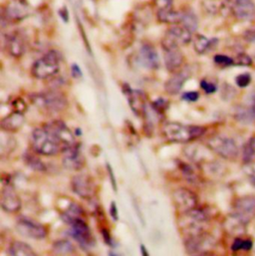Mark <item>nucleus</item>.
<instances>
[{"instance_id": "f257e3e1", "label": "nucleus", "mask_w": 255, "mask_h": 256, "mask_svg": "<svg viewBox=\"0 0 255 256\" xmlns=\"http://www.w3.org/2000/svg\"><path fill=\"white\" fill-rule=\"evenodd\" d=\"M164 138L174 144H188L204 134L206 128L186 125L178 122H168L162 128Z\"/></svg>"}, {"instance_id": "f03ea898", "label": "nucleus", "mask_w": 255, "mask_h": 256, "mask_svg": "<svg viewBox=\"0 0 255 256\" xmlns=\"http://www.w3.org/2000/svg\"><path fill=\"white\" fill-rule=\"evenodd\" d=\"M31 144L35 152L45 156H56L63 150V146L59 140L45 125L32 132Z\"/></svg>"}, {"instance_id": "7ed1b4c3", "label": "nucleus", "mask_w": 255, "mask_h": 256, "mask_svg": "<svg viewBox=\"0 0 255 256\" xmlns=\"http://www.w3.org/2000/svg\"><path fill=\"white\" fill-rule=\"evenodd\" d=\"M60 70V56L51 50L36 60L31 68V74L34 78L39 80L49 79L55 76Z\"/></svg>"}, {"instance_id": "20e7f679", "label": "nucleus", "mask_w": 255, "mask_h": 256, "mask_svg": "<svg viewBox=\"0 0 255 256\" xmlns=\"http://www.w3.org/2000/svg\"><path fill=\"white\" fill-rule=\"evenodd\" d=\"M33 103L48 113H60L68 105L67 98L59 91H48L32 96Z\"/></svg>"}, {"instance_id": "39448f33", "label": "nucleus", "mask_w": 255, "mask_h": 256, "mask_svg": "<svg viewBox=\"0 0 255 256\" xmlns=\"http://www.w3.org/2000/svg\"><path fill=\"white\" fill-rule=\"evenodd\" d=\"M206 146L220 156V158L228 160H234L238 158L240 148L236 142L226 136H212L206 140Z\"/></svg>"}, {"instance_id": "423d86ee", "label": "nucleus", "mask_w": 255, "mask_h": 256, "mask_svg": "<svg viewBox=\"0 0 255 256\" xmlns=\"http://www.w3.org/2000/svg\"><path fill=\"white\" fill-rule=\"evenodd\" d=\"M216 246L214 238L204 232H200L186 236L184 240L186 252L192 256H202L210 254V252Z\"/></svg>"}, {"instance_id": "0eeeda50", "label": "nucleus", "mask_w": 255, "mask_h": 256, "mask_svg": "<svg viewBox=\"0 0 255 256\" xmlns=\"http://www.w3.org/2000/svg\"><path fill=\"white\" fill-rule=\"evenodd\" d=\"M192 38V32L188 30L180 24L170 27L162 37V47L164 50L172 48H180L182 45L190 43Z\"/></svg>"}, {"instance_id": "6e6552de", "label": "nucleus", "mask_w": 255, "mask_h": 256, "mask_svg": "<svg viewBox=\"0 0 255 256\" xmlns=\"http://www.w3.org/2000/svg\"><path fill=\"white\" fill-rule=\"evenodd\" d=\"M69 234L84 250H89L94 246V238L91 230L83 218H77L70 224Z\"/></svg>"}, {"instance_id": "1a4fd4ad", "label": "nucleus", "mask_w": 255, "mask_h": 256, "mask_svg": "<svg viewBox=\"0 0 255 256\" xmlns=\"http://www.w3.org/2000/svg\"><path fill=\"white\" fill-rule=\"evenodd\" d=\"M15 228L20 236L35 240H41L48 234V230L45 226L29 218H19L16 222Z\"/></svg>"}, {"instance_id": "9d476101", "label": "nucleus", "mask_w": 255, "mask_h": 256, "mask_svg": "<svg viewBox=\"0 0 255 256\" xmlns=\"http://www.w3.org/2000/svg\"><path fill=\"white\" fill-rule=\"evenodd\" d=\"M73 192L83 200H91L96 194V184L89 174H77L71 180Z\"/></svg>"}, {"instance_id": "9b49d317", "label": "nucleus", "mask_w": 255, "mask_h": 256, "mask_svg": "<svg viewBox=\"0 0 255 256\" xmlns=\"http://www.w3.org/2000/svg\"><path fill=\"white\" fill-rule=\"evenodd\" d=\"M232 216L248 224L255 216V196H244L238 198L234 202Z\"/></svg>"}, {"instance_id": "f8f14e48", "label": "nucleus", "mask_w": 255, "mask_h": 256, "mask_svg": "<svg viewBox=\"0 0 255 256\" xmlns=\"http://www.w3.org/2000/svg\"><path fill=\"white\" fill-rule=\"evenodd\" d=\"M62 164L70 170H80L85 166V156L82 152V148L79 142L64 148L62 150Z\"/></svg>"}, {"instance_id": "ddd939ff", "label": "nucleus", "mask_w": 255, "mask_h": 256, "mask_svg": "<svg viewBox=\"0 0 255 256\" xmlns=\"http://www.w3.org/2000/svg\"><path fill=\"white\" fill-rule=\"evenodd\" d=\"M172 202L176 210L182 214L188 212L198 206V198L196 194L186 188H176L172 192Z\"/></svg>"}, {"instance_id": "4468645a", "label": "nucleus", "mask_w": 255, "mask_h": 256, "mask_svg": "<svg viewBox=\"0 0 255 256\" xmlns=\"http://www.w3.org/2000/svg\"><path fill=\"white\" fill-rule=\"evenodd\" d=\"M4 48L11 57L20 58L26 51V41L18 31H12L5 35Z\"/></svg>"}, {"instance_id": "2eb2a0df", "label": "nucleus", "mask_w": 255, "mask_h": 256, "mask_svg": "<svg viewBox=\"0 0 255 256\" xmlns=\"http://www.w3.org/2000/svg\"><path fill=\"white\" fill-rule=\"evenodd\" d=\"M1 208L8 214H16L21 210V198L15 190L8 184H4L1 192Z\"/></svg>"}, {"instance_id": "dca6fc26", "label": "nucleus", "mask_w": 255, "mask_h": 256, "mask_svg": "<svg viewBox=\"0 0 255 256\" xmlns=\"http://www.w3.org/2000/svg\"><path fill=\"white\" fill-rule=\"evenodd\" d=\"M123 92L127 97L134 114L136 116H144L146 113V99L144 94L138 90H132L128 84H124Z\"/></svg>"}, {"instance_id": "f3484780", "label": "nucleus", "mask_w": 255, "mask_h": 256, "mask_svg": "<svg viewBox=\"0 0 255 256\" xmlns=\"http://www.w3.org/2000/svg\"><path fill=\"white\" fill-rule=\"evenodd\" d=\"M30 14L29 7L21 1L10 2L6 5L2 12V22L15 23L25 19Z\"/></svg>"}, {"instance_id": "a211bd4d", "label": "nucleus", "mask_w": 255, "mask_h": 256, "mask_svg": "<svg viewBox=\"0 0 255 256\" xmlns=\"http://www.w3.org/2000/svg\"><path fill=\"white\" fill-rule=\"evenodd\" d=\"M45 126L49 128L55 134V136L59 140V142L63 146V150L77 142L75 140L74 134L63 121L54 120L50 123L45 124Z\"/></svg>"}, {"instance_id": "6ab92c4d", "label": "nucleus", "mask_w": 255, "mask_h": 256, "mask_svg": "<svg viewBox=\"0 0 255 256\" xmlns=\"http://www.w3.org/2000/svg\"><path fill=\"white\" fill-rule=\"evenodd\" d=\"M190 76L192 70L188 67L180 68L178 71L174 72V75L166 82L164 91L170 95L178 94Z\"/></svg>"}, {"instance_id": "aec40b11", "label": "nucleus", "mask_w": 255, "mask_h": 256, "mask_svg": "<svg viewBox=\"0 0 255 256\" xmlns=\"http://www.w3.org/2000/svg\"><path fill=\"white\" fill-rule=\"evenodd\" d=\"M138 58L140 63L148 69L156 70L160 67V57L156 50V48L150 44V43H142L140 52H138Z\"/></svg>"}, {"instance_id": "412c9836", "label": "nucleus", "mask_w": 255, "mask_h": 256, "mask_svg": "<svg viewBox=\"0 0 255 256\" xmlns=\"http://www.w3.org/2000/svg\"><path fill=\"white\" fill-rule=\"evenodd\" d=\"M232 12L240 21H252L255 19V4L252 0H234Z\"/></svg>"}, {"instance_id": "4be33fe9", "label": "nucleus", "mask_w": 255, "mask_h": 256, "mask_svg": "<svg viewBox=\"0 0 255 256\" xmlns=\"http://www.w3.org/2000/svg\"><path fill=\"white\" fill-rule=\"evenodd\" d=\"M164 60L168 71L174 73L178 71L184 64V54L180 48L164 50Z\"/></svg>"}, {"instance_id": "5701e85b", "label": "nucleus", "mask_w": 255, "mask_h": 256, "mask_svg": "<svg viewBox=\"0 0 255 256\" xmlns=\"http://www.w3.org/2000/svg\"><path fill=\"white\" fill-rule=\"evenodd\" d=\"M24 123H25L24 114H20L13 111L11 114L7 115L5 118L1 120L0 127L2 132H15L21 128Z\"/></svg>"}, {"instance_id": "b1692460", "label": "nucleus", "mask_w": 255, "mask_h": 256, "mask_svg": "<svg viewBox=\"0 0 255 256\" xmlns=\"http://www.w3.org/2000/svg\"><path fill=\"white\" fill-rule=\"evenodd\" d=\"M234 118L242 124H250L255 120V101L252 105L238 106L234 112Z\"/></svg>"}, {"instance_id": "393cba45", "label": "nucleus", "mask_w": 255, "mask_h": 256, "mask_svg": "<svg viewBox=\"0 0 255 256\" xmlns=\"http://www.w3.org/2000/svg\"><path fill=\"white\" fill-rule=\"evenodd\" d=\"M216 43L218 39H208L202 34H198L194 39V48L198 54H206L210 51Z\"/></svg>"}, {"instance_id": "a878e982", "label": "nucleus", "mask_w": 255, "mask_h": 256, "mask_svg": "<svg viewBox=\"0 0 255 256\" xmlns=\"http://www.w3.org/2000/svg\"><path fill=\"white\" fill-rule=\"evenodd\" d=\"M156 17L160 22L170 24V25H176V24H180V12L176 11L172 7L168 9L158 10Z\"/></svg>"}, {"instance_id": "bb28decb", "label": "nucleus", "mask_w": 255, "mask_h": 256, "mask_svg": "<svg viewBox=\"0 0 255 256\" xmlns=\"http://www.w3.org/2000/svg\"><path fill=\"white\" fill-rule=\"evenodd\" d=\"M8 254L12 256H36L33 248L23 242H13L8 250Z\"/></svg>"}, {"instance_id": "cd10ccee", "label": "nucleus", "mask_w": 255, "mask_h": 256, "mask_svg": "<svg viewBox=\"0 0 255 256\" xmlns=\"http://www.w3.org/2000/svg\"><path fill=\"white\" fill-rule=\"evenodd\" d=\"M52 250L58 256H70L76 252V248L73 244L67 240H60L53 244Z\"/></svg>"}, {"instance_id": "c85d7f7f", "label": "nucleus", "mask_w": 255, "mask_h": 256, "mask_svg": "<svg viewBox=\"0 0 255 256\" xmlns=\"http://www.w3.org/2000/svg\"><path fill=\"white\" fill-rule=\"evenodd\" d=\"M180 24L194 33L198 29V20L196 18V15L192 11L186 10V11L180 12Z\"/></svg>"}, {"instance_id": "c756f323", "label": "nucleus", "mask_w": 255, "mask_h": 256, "mask_svg": "<svg viewBox=\"0 0 255 256\" xmlns=\"http://www.w3.org/2000/svg\"><path fill=\"white\" fill-rule=\"evenodd\" d=\"M82 214H84V212H83V210L81 208V206H79L76 204H71V206L63 214L62 218H63V220H64L67 224H69L73 220H75V218H82V216H81Z\"/></svg>"}, {"instance_id": "7c9ffc66", "label": "nucleus", "mask_w": 255, "mask_h": 256, "mask_svg": "<svg viewBox=\"0 0 255 256\" xmlns=\"http://www.w3.org/2000/svg\"><path fill=\"white\" fill-rule=\"evenodd\" d=\"M17 146V142L14 138L10 136H1V156L3 158L5 154H8L14 150V148Z\"/></svg>"}, {"instance_id": "2f4dec72", "label": "nucleus", "mask_w": 255, "mask_h": 256, "mask_svg": "<svg viewBox=\"0 0 255 256\" xmlns=\"http://www.w3.org/2000/svg\"><path fill=\"white\" fill-rule=\"evenodd\" d=\"M24 160L26 162V164L33 170H38V172H43L46 170L45 164L39 158H37L35 154H31V152H26L24 156Z\"/></svg>"}, {"instance_id": "473e14b6", "label": "nucleus", "mask_w": 255, "mask_h": 256, "mask_svg": "<svg viewBox=\"0 0 255 256\" xmlns=\"http://www.w3.org/2000/svg\"><path fill=\"white\" fill-rule=\"evenodd\" d=\"M255 154V136L248 140V142L244 144V154H242V158L244 162L246 164H250Z\"/></svg>"}, {"instance_id": "72a5a7b5", "label": "nucleus", "mask_w": 255, "mask_h": 256, "mask_svg": "<svg viewBox=\"0 0 255 256\" xmlns=\"http://www.w3.org/2000/svg\"><path fill=\"white\" fill-rule=\"evenodd\" d=\"M252 248V242L248 240H242V238H236L232 246V250L234 252H240V250H250Z\"/></svg>"}, {"instance_id": "f704fd0d", "label": "nucleus", "mask_w": 255, "mask_h": 256, "mask_svg": "<svg viewBox=\"0 0 255 256\" xmlns=\"http://www.w3.org/2000/svg\"><path fill=\"white\" fill-rule=\"evenodd\" d=\"M168 106H170L168 101L164 98H158L152 103V110L158 114H164L168 109Z\"/></svg>"}, {"instance_id": "c9c22d12", "label": "nucleus", "mask_w": 255, "mask_h": 256, "mask_svg": "<svg viewBox=\"0 0 255 256\" xmlns=\"http://www.w3.org/2000/svg\"><path fill=\"white\" fill-rule=\"evenodd\" d=\"M214 61L216 64H218V66H222V67H230V66L236 65V62L232 58H230L226 55H222V54L216 55L214 58Z\"/></svg>"}, {"instance_id": "e433bc0d", "label": "nucleus", "mask_w": 255, "mask_h": 256, "mask_svg": "<svg viewBox=\"0 0 255 256\" xmlns=\"http://www.w3.org/2000/svg\"><path fill=\"white\" fill-rule=\"evenodd\" d=\"M236 65L240 66H250L252 64V59L246 53H240L238 55L236 60H234Z\"/></svg>"}, {"instance_id": "4c0bfd02", "label": "nucleus", "mask_w": 255, "mask_h": 256, "mask_svg": "<svg viewBox=\"0 0 255 256\" xmlns=\"http://www.w3.org/2000/svg\"><path fill=\"white\" fill-rule=\"evenodd\" d=\"M236 84H238V86L240 88H246V87H248L250 84L252 76L250 74H248V73L240 74V75H238L236 77Z\"/></svg>"}, {"instance_id": "58836bf2", "label": "nucleus", "mask_w": 255, "mask_h": 256, "mask_svg": "<svg viewBox=\"0 0 255 256\" xmlns=\"http://www.w3.org/2000/svg\"><path fill=\"white\" fill-rule=\"evenodd\" d=\"M12 108H13L14 112H17V113H20V114H24L26 112V110H27V105H26V103L22 99L17 98V99H15L12 102Z\"/></svg>"}, {"instance_id": "ea45409f", "label": "nucleus", "mask_w": 255, "mask_h": 256, "mask_svg": "<svg viewBox=\"0 0 255 256\" xmlns=\"http://www.w3.org/2000/svg\"><path fill=\"white\" fill-rule=\"evenodd\" d=\"M200 87L208 94H212V93H214L218 90L216 84H214V83H212L210 81H206V80H202L200 82Z\"/></svg>"}, {"instance_id": "a19ab883", "label": "nucleus", "mask_w": 255, "mask_h": 256, "mask_svg": "<svg viewBox=\"0 0 255 256\" xmlns=\"http://www.w3.org/2000/svg\"><path fill=\"white\" fill-rule=\"evenodd\" d=\"M200 98V94L196 91H192V92H186L182 94V99L186 101V102H196Z\"/></svg>"}, {"instance_id": "79ce46f5", "label": "nucleus", "mask_w": 255, "mask_h": 256, "mask_svg": "<svg viewBox=\"0 0 255 256\" xmlns=\"http://www.w3.org/2000/svg\"><path fill=\"white\" fill-rule=\"evenodd\" d=\"M158 10L168 9L172 7V0H154Z\"/></svg>"}, {"instance_id": "37998d69", "label": "nucleus", "mask_w": 255, "mask_h": 256, "mask_svg": "<svg viewBox=\"0 0 255 256\" xmlns=\"http://www.w3.org/2000/svg\"><path fill=\"white\" fill-rule=\"evenodd\" d=\"M107 170H108V174H109V176H110V180H111V184L113 186V188L115 192H117V182H116V178L114 176V172H113V168L112 166L107 164Z\"/></svg>"}, {"instance_id": "c03bdc74", "label": "nucleus", "mask_w": 255, "mask_h": 256, "mask_svg": "<svg viewBox=\"0 0 255 256\" xmlns=\"http://www.w3.org/2000/svg\"><path fill=\"white\" fill-rule=\"evenodd\" d=\"M248 164L250 166L248 168V176L250 182L255 186V164H252V162Z\"/></svg>"}, {"instance_id": "a18cd8bd", "label": "nucleus", "mask_w": 255, "mask_h": 256, "mask_svg": "<svg viewBox=\"0 0 255 256\" xmlns=\"http://www.w3.org/2000/svg\"><path fill=\"white\" fill-rule=\"evenodd\" d=\"M110 214L111 216L113 218L114 220H119V216H118V208H117V204L115 202H113L111 204V206H110Z\"/></svg>"}, {"instance_id": "49530a36", "label": "nucleus", "mask_w": 255, "mask_h": 256, "mask_svg": "<svg viewBox=\"0 0 255 256\" xmlns=\"http://www.w3.org/2000/svg\"><path fill=\"white\" fill-rule=\"evenodd\" d=\"M244 38L250 43H255V29L248 30L244 33Z\"/></svg>"}, {"instance_id": "de8ad7c7", "label": "nucleus", "mask_w": 255, "mask_h": 256, "mask_svg": "<svg viewBox=\"0 0 255 256\" xmlns=\"http://www.w3.org/2000/svg\"><path fill=\"white\" fill-rule=\"evenodd\" d=\"M71 71H72V75L74 78H80L82 77V71L81 69L78 67V65L73 64L71 67Z\"/></svg>"}, {"instance_id": "09e8293b", "label": "nucleus", "mask_w": 255, "mask_h": 256, "mask_svg": "<svg viewBox=\"0 0 255 256\" xmlns=\"http://www.w3.org/2000/svg\"><path fill=\"white\" fill-rule=\"evenodd\" d=\"M102 236H103V238H104V240H105V242L107 244H109V246H112V238H111V236H110V232H108V230H102Z\"/></svg>"}, {"instance_id": "8fccbe9b", "label": "nucleus", "mask_w": 255, "mask_h": 256, "mask_svg": "<svg viewBox=\"0 0 255 256\" xmlns=\"http://www.w3.org/2000/svg\"><path fill=\"white\" fill-rule=\"evenodd\" d=\"M140 254H142V256H148V252H146V246H142V244L140 246Z\"/></svg>"}, {"instance_id": "3c124183", "label": "nucleus", "mask_w": 255, "mask_h": 256, "mask_svg": "<svg viewBox=\"0 0 255 256\" xmlns=\"http://www.w3.org/2000/svg\"><path fill=\"white\" fill-rule=\"evenodd\" d=\"M254 59H255V54H254Z\"/></svg>"}]
</instances>
